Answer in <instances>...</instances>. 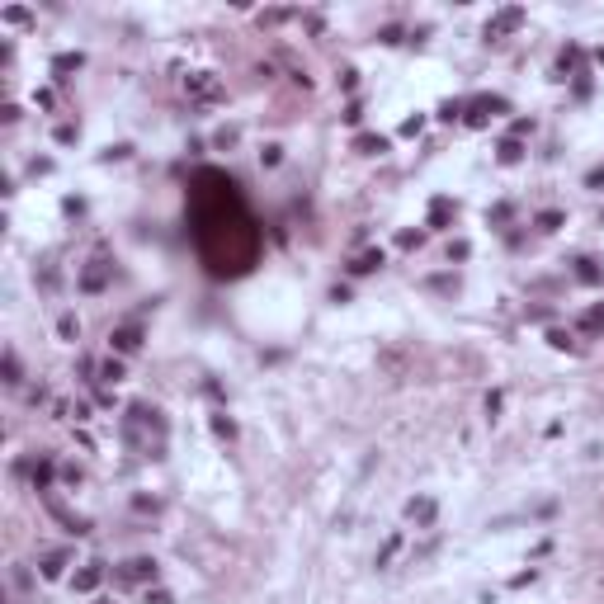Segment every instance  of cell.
Listing matches in <instances>:
<instances>
[{
	"label": "cell",
	"instance_id": "obj_1",
	"mask_svg": "<svg viewBox=\"0 0 604 604\" xmlns=\"http://www.w3.org/2000/svg\"><path fill=\"white\" fill-rule=\"evenodd\" d=\"M189 90H194L199 100H217V95H222V85L208 80V76H189Z\"/></svg>",
	"mask_w": 604,
	"mask_h": 604
}]
</instances>
